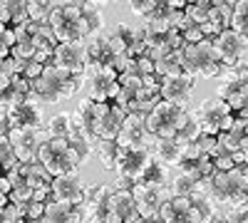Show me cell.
I'll return each instance as SVG.
<instances>
[{
	"mask_svg": "<svg viewBox=\"0 0 248 223\" xmlns=\"http://www.w3.org/2000/svg\"><path fill=\"white\" fill-rule=\"evenodd\" d=\"M37 161L43 164L55 178L57 176H65V174H75L79 161L70 147V139H60V136H52L47 144L40 149V156Z\"/></svg>",
	"mask_w": 248,
	"mask_h": 223,
	"instance_id": "cell-5",
	"label": "cell"
},
{
	"mask_svg": "<svg viewBox=\"0 0 248 223\" xmlns=\"http://www.w3.org/2000/svg\"><path fill=\"white\" fill-rule=\"evenodd\" d=\"M28 20H30L28 3H15V0H5V3H0V23H3V28L23 25V23H28Z\"/></svg>",
	"mask_w": 248,
	"mask_h": 223,
	"instance_id": "cell-28",
	"label": "cell"
},
{
	"mask_svg": "<svg viewBox=\"0 0 248 223\" xmlns=\"http://www.w3.org/2000/svg\"><path fill=\"white\" fill-rule=\"evenodd\" d=\"M0 112L8 114L13 129H45L47 127L45 112H43V102H40L35 94L28 97V102L17 104V107H8V109L3 107Z\"/></svg>",
	"mask_w": 248,
	"mask_h": 223,
	"instance_id": "cell-11",
	"label": "cell"
},
{
	"mask_svg": "<svg viewBox=\"0 0 248 223\" xmlns=\"http://www.w3.org/2000/svg\"><path fill=\"white\" fill-rule=\"evenodd\" d=\"M87 55H90V62L94 65H109L114 59V52L109 47V37L107 32H99L94 37L87 40Z\"/></svg>",
	"mask_w": 248,
	"mask_h": 223,
	"instance_id": "cell-27",
	"label": "cell"
},
{
	"mask_svg": "<svg viewBox=\"0 0 248 223\" xmlns=\"http://www.w3.org/2000/svg\"><path fill=\"white\" fill-rule=\"evenodd\" d=\"M184 72L191 77H203V79H214L221 77L223 65L214 50L211 40H201L196 45H186L184 47Z\"/></svg>",
	"mask_w": 248,
	"mask_h": 223,
	"instance_id": "cell-3",
	"label": "cell"
},
{
	"mask_svg": "<svg viewBox=\"0 0 248 223\" xmlns=\"http://www.w3.org/2000/svg\"><path fill=\"white\" fill-rule=\"evenodd\" d=\"M196 89V77L191 74H176V77H164L161 79V99L169 104H176L181 109H186V104L191 102Z\"/></svg>",
	"mask_w": 248,
	"mask_h": 223,
	"instance_id": "cell-16",
	"label": "cell"
},
{
	"mask_svg": "<svg viewBox=\"0 0 248 223\" xmlns=\"http://www.w3.org/2000/svg\"><path fill=\"white\" fill-rule=\"evenodd\" d=\"M107 37H109V47H112V52H114V57L117 55H127V50H129V45L124 43V40L114 32V30H109L107 32Z\"/></svg>",
	"mask_w": 248,
	"mask_h": 223,
	"instance_id": "cell-44",
	"label": "cell"
},
{
	"mask_svg": "<svg viewBox=\"0 0 248 223\" xmlns=\"http://www.w3.org/2000/svg\"><path fill=\"white\" fill-rule=\"evenodd\" d=\"M85 191L87 186L82 184L79 174H65V176H57L52 181V198L62 201V204H70V206H82L85 204Z\"/></svg>",
	"mask_w": 248,
	"mask_h": 223,
	"instance_id": "cell-18",
	"label": "cell"
},
{
	"mask_svg": "<svg viewBox=\"0 0 248 223\" xmlns=\"http://www.w3.org/2000/svg\"><path fill=\"white\" fill-rule=\"evenodd\" d=\"M139 221H144V218L137 211V201H134L132 189H124V191L114 189V193L109 198L107 223H139Z\"/></svg>",
	"mask_w": 248,
	"mask_h": 223,
	"instance_id": "cell-17",
	"label": "cell"
},
{
	"mask_svg": "<svg viewBox=\"0 0 248 223\" xmlns=\"http://www.w3.org/2000/svg\"><path fill=\"white\" fill-rule=\"evenodd\" d=\"M55 3H47V0H37V3H28V15L35 25H47L50 23V13H52Z\"/></svg>",
	"mask_w": 248,
	"mask_h": 223,
	"instance_id": "cell-35",
	"label": "cell"
},
{
	"mask_svg": "<svg viewBox=\"0 0 248 223\" xmlns=\"http://www.w3.org/2000/svg\"><path fill=\"white\" fill-rule=\"evenodd\" d=\"M154 136L149 134L147 129V117L144 114H132L127 117V121H124V127L117 136V144L119 147H134V144H147V147H154Z\"/></svg>",
	"mask_w": 248,
	"mask_h": 223,
	"instance_id": "cell-19",
	"label": "cell"
},
{
	"mask_svg": "<svg viewBox=\"0 0 248 223\" xmlns=\"http://www.w3.org/2000/svg\"><path fill=\"white\" fill-rule=\"evenodd\" d=\"M199 147H201V151H203V154L214 156V151H216V147H218V139H216V136H211V134H201Z\"/></svg>",
	"mask_w": 248,
	"mask_h": 223,
	"instance_id": "cell-46",
	"label": "cell"
},
{
	"mask_svg": "<svg viewBox=\"0 0 248 223\" xmlns=\"http://www.w3.org/2000/svg\"><path fill=\"white\" fill-rule=\"evenodd\" d=\"M246 213H248V204H238V206H231V208H223L221 211V218L226 223H243L246 221Z\"/></svg>",
	"mask_w": 248,
	"mask_h": 223,
	"instance_id": "cell-41",
	"label": "cell"
},
{
	"mask_svg": "<svg viewBox=\"0 0 248 223\" xmlns=\"http://www.w3.org/2000/svg\"><path fill=\"white\" fill-rule=\"evenodd\" d=\"M248 85V65L238 62L236 67H226L218 77V87H216V97L218 99H229L233 92L243 89Z\"/></svg>",
	"mask_w": 248,
	"mask_h": 223,
	"instance_id": "cell-22",
	"label": "cell"
},
{
	"mask_svg": "<svg viewBox=\"0 0 248 223\" xmlns=\"http://www.w3.org/2000/svg\"><path fill=\"white\" fill-rule=\"evenodd\" d=\"M114 193L112 184H99V186H87L85 191V211L87 223H107V211H109V198Z\"/></svg>",
	"mask_w": 248,
	"mask_h": 223,
	"instance_id": "cell-15",
	"label": "cell"
},
{
	"mask_svg": "<svg viewBox=\"0 0 248 223\" xmlns=\"http://www.w3.org/2000/svg\"><path fill=\"white\" fill-rule=\"evenodd\" d=\"M214 166H216V171H233V169H236V164H233V154H226V156L214 159Z\"/></svg>",
	"mask_w": 248,
	"mask_h": 223,
	"instance_id": "cell-49",
	"label": "cell"
},
{
	"mask_svg": "<svg viewBox=\"0 0 248 223\" xmlns=\"http://www.w3.org/2000/svg\"><path fill=\"white\" fill-rule=\"evenodd\" d=\"M181 35H184V43H186V45H196V43H201V40H206L199 25H191L189 30H184Z\"/></svg>",
	"mask_w": 248,
	"mask_h": 223,
	"instance_id": "cell-47",
	"label": "cell"
},
{
	"mask_svg": "<svg viewBox=\"0 0 248 223\" xmlns=\"http://www.w3.org/2000/svg\"><path fill=\"white\" fill-rule=\"evenodd\" d=\"M214 5L216 3H211V0H194V3H186L184 13L194 25H203V23H209V13L214 10Z\"/></svg>",
	"mask_w": 248,
	"mask_h": 223,
	"instance_id": "cell-33",
	"label": "cell"
},
{
	"mask_svg": "<svg viewBox=\"0 0 248 223\" xmlns=\"http://www.w3.org/2000/svg\"><path fill=\"white\" fill-rule=\"evenodd\" d=\"M43 72H45V65H40V62H30L28 67H25V79H30V82H37L40 77H43Z\"/></svg>",
	"mask_w": 248,
	"mask_h": 223,
	"instance_id": "cell-48",
	"label": "cell"
},
{
	"mask_svg": "<svg viewBox=\"0 0 248 223\" xmlns=\"http://www.w3.org/2000/svg\"><path fill=\"white\" fill-rule=\"evenodd\" d=\"M8 139L20 159V164H35L40 149L52 139V134L47 132V127L45 129H13Z\"/></svg>",
	"mask_w": 248,
	"mask_h": 223,
	"instance_id": "cell-8",
	"label": "cell"
},
{
	"mask_svg": "<svg viewBox=\"0 0 248 223\" xmlns=\"http://www.w3.org/2000/svg\"><path fill=\"white\" fill-rule=\"evenodd\" d=\"M52 65L67 70L72 74H82V77H85L87 65H90L87 43H60L55 47V62Z\"/></svg>",
	"mask_w": 248,
	"mask_h": 223,
	"instance_id": "cell-14",
	"label": "cell"
},
{
	"mask_svg": "<svg viewBox=\"0 0 248 223\" xmlns=\"http://www.w3.org/2000/svg\"><path fill=\"white\" fill-rule=\"evenodd\" d=\"M144 223H164L161 218H152V221H144Z\"/></svg>",
	"mask_w": 248,
	"mask_h": 223,
	"instance_id": "cell-51",
	"label": "cell"
},
{
	"mask_svg": "<svg viewBox=\"0 0 248 223\" xmlns=\"http://www.w3.org/2000/svg\"><path fill=\"white\" fill-rule=\"evenodd\" d=\"M199 193L216 204L221 211L238 204H248V178L246 169L236 166L233 171H216L209 181L199 186Z\"/></svg>",
	"mask_w": 248,
	"mask_h": 223,
	"instance_id": "cell-1",
	"label": "cell"
},
{
	"mask_svg": "<svg viewBox=\"0 0 248 223\" xmlns=\"http://www.w3.org/2000/svg\"><path fill=\"white\" fill-rule=\"evenodd\" d=\"M154 8H156V0H134V3L129 5V10H132L134 15H139L141 20L149 17V15L154 13Z\"/></svg>",
	"mask_w": 248,
	"mask_h": 223,
	"instance_id": "cell-43",
	"label": "cell"
},
{
	"mask_svg": "<svg viewBox=\"0 0 248 223\" xmlns=\"http://www.w3.org/2000/svg\"><path fill=\"white\" fill-rule=\"evenodd\" d=\"M17 171H20V176H23V181L35 191V189H40V186H50L52 181H55V176L40 164V161H35V164H20L17 166Z\"/></svg>",
	"mask_w": 248,
	"mask_h": 223,
	"instance_id": "cell-26",
	"label": "cell"
},
{
	"mask_svg": "<svg viewBox=\"0 0 248 223\" xmlns=\"http://www.w3.org/2000/svg\"><path fill=\"white\" fill-rule=\"evenodd\" d=\"M45 211H47V204H37V201H30V204H28V221L40 223V221H43V216H45Z\"/></svg>",
	"mask_w": 248,
	"mask_h": 223,
	"instance_id": "cell-45",
	"label": "cell"
},
{
	"mask_svg": "<svg viewBox=\"0 0 248 223\" xmlns=\"http://www.w3.org/2000/svg\"><path fill=\"white\" fill-rule=\"evenodd\" d=\"M82 87H85V77L82 74H72L57 65H47L43 77L37 82H32V94L43 104H55V102L72 99Z\"/></svg>",
	"mask_w": 248,
	"mask_h": 223,
	"instance_id": "cell-2",
	"label": "cell"
},
{
	"mask_svg": "<svg viewBox=\"0 0 248 223\" xmlns=\"http://www.w3.org/2000/svg\"><path fill=\"white\" fill-rule=\"evenodd\" d=\"M243 223H248V213H246V221H243Z\"/></svg>",
	"mask_w": 248,
	"mask_h": 223,
	"instance_id": "cell-54",
	"label": "cell"
},
{
	"mask_svg": "<svg viewBox=\"0 0 248 223\" xmlns=\"http://www.w3.org/2000/svg\"><path fill=\"white\" fill-rule=\"evenodd\" d=\"M152 151H154V159L161 161V164H167L169 169L171 166L179 169L181 161H184V147L179 144V141H174V139H156Z\"/></svg>",
	"mask_w": 248,
	"mask_h": 223,
	"instance_id": "cell-25",
	"label": "cell"
},
{
	"mask_svg": "<svg viewBox=\"0 0 248 223\" xmlns=\"http://www.w3.org/2000/svg\"><path fill=\"white\" fill-rule=\"evenodd\" d=\"M229 107H231V112L238 117V119H243V121H248V85L243 87V89H238V92H233L229 99Z\"/></svg>",
	"mask_w": 248,
	"mask_h": 223,
	"instance_id": "cell-36",
	"label": "cell"
},
{
	"mask_svg": "<svg viewBox=\"0 0 248 223\" xmlns=\"http://www.w3.org/2000/svg\"><path fill=\"white\" fill-rule=\"evenodd\" d=\"M231 28L248 40V0H243V3H233V23Z\"/></svg>",
	"mask_w": 248,
	"mask_h": 223,
	"instance_id": "cell-37",
	"label": "cell"
},
{
	"mask_svg": "<svg viewBox=\"0 0 248 223\" xmlns=\"http://www.w3.org/2000/svg\"><path fill=\"white\" fill-rule=\"evenodd\" d=\"M189 119L191 114L186 109L169 104V102H159L154 112L147 114V129L154 139H176V134L184 129V124Z\"/></svg>",
	"mask_w": 248,
	"mask_h": 223,
	"instance_id": "cell-4",
	"label": "cell"
},
{
	"mask_svg": "<svg viewBox=\"0 0 248 223\" xmlns=\"http://www.w3.org/2000/svg\"><path fill=\"white\" fill-rule=\"evenodd\" d=\"M132 193H134V201H137V211L144 221L159 218L164 204L171 198L169 186H154V184H144V181L132 186Z\"/></svg>",
	"mask_w": 248,
	"mask_h": 223,
	"instance_id": "cell-9",
	"label": "cell"
},
{
	"mask_svg": "<svg viewBox=\"0 0 248 223\" xmlns=\"http://www.w3.org/2000/svg\"><path fill=\"white\" fill-rule=\"evenodd\" d=\"M70 147H72V151H75V156H77V161L82 164L85 159H90V154L94 151V144L90 139H85L79 132H75L72 136H70Z\"/></svg>",
	"mask_w": 248,
	"mask_h": 223,
	"instance_id": "cell-38",
	"label": "cell"
},
{
	"mask_svg": "<svg viewBox=\"0 0 248 223\" xmlns=\"http://www.w3.org/2000/svg\"><path fill=\"white\" fill-rule=\"evenodd\" d=\"M154 161V151L147 144H134V147H122L119 156H117V176L119 178H127L129 184H139L147 174L149 164Z\"/></svg>",
	"mask_w": 248,
	"mask_h": 223,
	"instance_id": "cell-6",
	"label": "cell"
},
{
	"mask_svg": "<svg viewBox=\"0 0 248 223\" xmlns=\"http://www.w3.org/2000/svg\"><path fill=\"white\" fill-rule=\"evenodd\" d=\"M47 132H50L52 136H60V139H70V136L77 132L72 112H60V114L50 117V119H47Z\"/></svg>",
	"mask_w": 248,
	"mask_h": 223,
	"instance_id": "cell-29",
	"label": "cell"
},
{
	"mask_svg": "<svg viewBox=\"0 0 248 223\" xmlns=\"http://www.w3.org/2000/svg\"><path fill=\"white\" fill-rule=\"evenodd\" d=\"M0 156H3V169H5V174L13 171V169L20 164V159H17V154H15V149H13V144H10L8 136H0Z\"/></svg>",
	"mask_w": 248,
	"mask_h": 223,
	"instance_id": "cell-39",
	"label": "cell"
},
{
	"mask_svg": "<svg viewBox=\"0 0 248 223\" xmlns=\"http://www.w3.org/2000/svg\"><path fill=\"white\" fill-rule=\"evenodd\" d=\"M32 196H35V191L28 184H17V186H13V193L8 198H10V204H30Z\"/></svg>",
	"mask_w": 248,
	"mask_h": 223,
	"instance_id": "cell-42",
	"label": "cell"
},
{
	"mask_svg": "<svg viewBox=\"0 0 248 223\" xmlns=\"http://www.w3.org/2000/svg\"><path fill=\"white\" fill-rule=\"evenodd\" d=\"M176 74H184V50H174L171 55H167L156 62V77L164 79V77H176Z\"/></svg>",
	"mask_w": 248,
	"mask_h": 223,
	"instance_id": "cell-30",
	"label": "cell"
},
{
	"mask_svg": "<svg viewBox=\"0 0 248 223\" xmlns=\"http://www.w3.org/2000/svg\"><path fill=\"white\" fill-rule=\"evenodd\" d=\"M199 181H194L191 176H186V174H176L174 178H171V184H169V189H171V196H179V198H191L196 191H199Z\"/></svg>",
	"mask_w": 248,
	"mask_h": 223,
	"instance_id": "cell-32",
	"label": "cell"
},
{
	"mask_svg": "<svg viewBox=\"0 0 248 223\" xmlns=\"http://www.w3.org/2000/svg\"><path fill=\"white\" fill-rule=\"evenodd\" d=\"M238 151H241V154H243V156L248 159V136H246V139L241 141V147H238Z\"/></svg>",
	"mask_w": 248,
	"mask_h": 223,
	"instance_id": "cell-50",
	"label": "cell"
},
{
	"mask_svg": "<svg viewBox=\"0 0 248 223\" xmlns=\"http://www.w3.org/2000/svg\"><path fill=\"white\" fill-rule=\"evenodd\" d=\"M211 223H226V221H223V218H216V221H211Z\"/></svg>",
	"mask_w": 248,
	"mask_h": 223,
	"instance_id": "cell-52",
	"label": "cell"
},
{
	"mask_svg": "<svg viewBox=\"0 0 248 223\" xmlns=\"http://www.w3.org/2000/svg\"><path fill=\"white\" fill-rule=\"evenodd\" d=\"M119 144L117 141H107V139H99L97 144H94V154L99 156V161L105 164V169H109V171H114V166H117V156H119Z\"/></svg>",
	"mask_w": 248,
	"mask_h": 223,
	"instance_id": "cell-31",
	"label": "cell"
},
{
	"mask_svg": "<svg viewBox=\"0 0 248 223\" xmlns=\"http://www.w3.org/2000/svg\"><path fill=\"white\" fill-rule=\"evenodd\" d=\"M32 94V82L25 77H13L10 82L0 85V99H3V107H17L28 102V97Z\"/></svg>",
	"mask_w": 248,
	"mask_h": 223,
	"instance_id": "cell-23",
	"label": "cell"
},
{
	"mask_svg": "<svg viewBox=\"0 0 248 223\" xmlns=\"http://www.w3.org/2000/svg\"><path fill=\"white\" fill-rule=\"evenodd\" d=\"M129 112L114 102H97V139L117 141Z\"/></svg>",
	"mask_w": 248,
	"mask_h": 223,
	"instance_id": "cell-12",
	"label": "cell"
},
{
	"mask_svg": "<svg viewBox=\"0 0 248 223\" xmlns=\"http://www.w3.org/2000/svg\"><path fill=\"white\" fill-rule=\"evenodd\" d=\"M85 82L90 89V99L94 102H114L117 94H119V74L109 67V65H87L85 72Z\"/></svg>",
	"mask_w": 248,
	"mask_h": 223,
	"instance_id": "cell-7",
	"label": "cell"
},
{
	"mask_svg": "<svg viewBox=\"0 0 248 223\" xmlns=\"http://www.w3.org/2000/svg\"><path fill=\"white\" fill-rule=\"evenodd\" d=\"M144 184H154V186H169L171 184V174H169V166L161 164V161H152L147 174H144Z\"/></svg>",
	"mask_w": 248,
	"mask_h": 223,
	"instance_id": "cell-34",
	"label": "cell"
},
{
	"mask_svg": "<svg viewBox=\"0 0 248 223\" xmlns=\"http://www.w3.org/2000/svg\"><path fill=\"white\" fill-rule=\"evenodd\" d=\"M246 178H248V166H246Z\"/></svg>",
	"mask_w": 248,
	"mask_h": 223,
	"instance_id": "cell-53",
	"label": "cell"
},
{
	"mask_svg": "<svg viewBox=\"0 0 248 223\" xmlns=\"http://www.w3.org/2000/svg\"><path fill=\"white\" fill-rule=\"evenodd\" d=\"M102 3H85V20L90 23V28H92V35H99V30H102Z\"/></svg>",
	"mask_w": 248,
	"mask_h": 223,
	"instance_id": "cell-40",
	"label": "cell"
},
{
	"mask_svg": "<svg viewBox=\"0 0 248 223\" xmlns=\"http://www.w3.org/2000/svg\"><path fill=\"white\" fill-rule=\"evenodd\" d=\"M211 43H214V50H216V55H218V59H221L223 70H226V67H236L238 62H243V55H246V50H248V40L241 37L233 28L226 30V32H221L218 37H214Z\"/></svg>",
	"mask_w": 248,
	"mask_h": 223,
	"instance_id": "cell-13",
	"label": "cell"
},
{
	"mask_svg": "<svg viewBox=\"0 0 248 223\" xmlns=\"http://www.w3.org/2000/svg\"><path fill=\"white\" fill-rule=\"evenodd\" d=\"M159 218L164 223H199V216L194 211L191 198H179V196H171L167 204H164Z\"/></svg>",
	"mask_w": 248,
	"mask_h": 223,
	"instance_id": "cell-21",
	"label": "cell"
},
{
	"mask_svg": "<svg viewBox=\"0 0 248 223\" xmlns=\"http://www.w3.org/2000/svg\"><path fill=\"white\" fill-rule=\"evenodd\" d=\"M85 211L82 206H70V204H62V201H50L47 211L43 216L40 223H85Z\"/></svg>",
	"mask_w": 248,
	"mask_h": 223,
	"instance_id": "cell-24",
	"label": "cell"
},
{
	"mask_svg": "<svg viewBox=\"0 0 248 223\" xmlns=\"http://www.w3.org/2000/svg\"><path fill=\"white\" fill-rule=\"evenodd\" d=\"M72 117H75L77 132L85 139H90L92 144H97L99 139H97V102H94V99H90V97L79 99V104L72 112Z\"/></svg>",
	"mask_w": 248,
	"mask_h": 223,
	"instance_id": "cell-20",
	"label": "cell"
},
{
	"mask_svg": "<svg viewBox=\"0 0 248 223\" xmlns=\"http://www.w3.org/2000/svg\"><path fill=\"white\" fill-rule=\"evenodd\" d=\"M233 112L229 107V102L226 99H218V97H209L203 99V102L199 104V109L194 112L196 121L201 124L203 134H211V136H218L221 129H223V121L229 119Z\"/></svg>",
	"mask_w": 248,
	"mask_h": 223,
	"instance_id": "cell-10",
	"label": "cell"
}]
</instances>
